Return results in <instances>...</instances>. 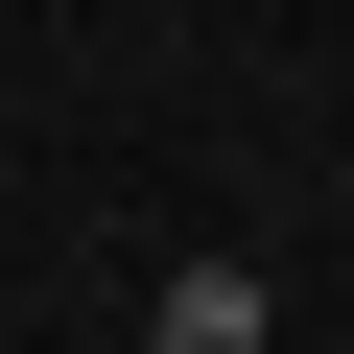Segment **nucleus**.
<instances>
[{
  "label": "nucleus",
  "mask_w": 354,
  "mask_h": 354,
  "mask_svg": "<svg viewBox=\"0 0 354 354\" xmlns=\"http://www.w3.org/2000/svg\"><path fill=\"white\" fill-rule=\"evenodd\" d=\"M260 307H283L260 260H165V283H142V330H165V354H260Z\"/></svg>",
  "instance_id": "nucleus-1"
}]
</instances>
